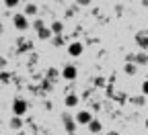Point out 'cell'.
Wrapping results in <instances>:
<instances>
[{
	"label": "cell",
	"instance_id": "1",
	"mask_svg": "<svg viewBox=\"0 0 148 135\" xmlns=\"http://www.w3.org/2000/svg\"><path fill=\"white\" fill-rule=\"evenodd\" d=\"M12 25H14L16 31H27L29 29V18L25 16V12H16L12 16Z\"/></svg>",
	"mask_w": 148,
	"mask_h": 135
},
{
	"label": "cell",
	"instance_id": "2",
	"mask_svg": "<svg viewBox=\"0 0 148 135\" xmlns=\"http://www.w3.org/2000/svg\"><path fill=\"white\" fill-rule=\"evenodd\" d=\"M27 109H29V104L25 102V98H16L14 102H12V113H14V117H25V113H27Z\"/></svg>",
	"mask_w": 148,
	"mask_h": 135
},
{
	"label": "cell",
	"instance_id": "3",
	"mask_svg": "<svg viewBox=\"0 0 148 135\" xmlns=\"http://www.w3.org/2000/svg\"><path fill=\"white\" fill-rule=\"evenodd\" d=\"M82 51H84V47H82V43H80V41H72V43L68 45V55H72V57L82 55Z\"/></svg>",
	"mask_w": 148,
	"mask_h": 135
},
{
	"label": "cell",
	"instance_id": "4",
	"mask_svg": "<svg viewBox=\"0 0 148 135\" xmlns=\"http://www.w3.org/2000/svg\"><path fill=\"white\" fill-rule=\"evenodd\" d=\"M92 121V117H90V111H80L78 115H76V123L78 125H86L88 127V123Z\"/></svg>",
	"mask_w": 148,
	"mask_h": 135
},
{
	"label": "cell",
	"instance_id": "5",
	"mask_svg": "<svg viewBox=\"0 0 148 135\" xmlns=\"http://www.w3.org/2000/svg\"><path fill=\"white\" fill-rule=\"evenodd\" d=\"M76 76H78V72H76V68H74L72 64L66 66V68L62 70V78H64V80H74Z\"/></svg>",
	"mask_w": 148,
	"mask_h": 135
},
{
	"label": "cell",
	"instance_id": "6",
	"mask_svg": "<svg viewBox=\"0 0 148 135\" xmlns=\"http://www.w3.org/2000/svg\"><path fill=\"white\" fill-rule=\"evenodd\" d=\"M64 102H66L68 109H72V107H76V104H78V96H76V94H68Z\"/></svg>",
	"mask_w": 148,
	"mask_h": 135
},
{
	"label": "cell",
	"instance_id": "7",
	"mask_svg": "<svg viewBox=\"0 0 148 135\" xmlns=\"http://www.w3.org/2000/svg\"><path fill=\"white\" fill-rule=\"evenodd\" d=\"M10 127H12L14 131H21V129H23V119H21V117H12V119H10Z\"/></svg>",
	"mask_w": 148,
	"mask_h": 135
},
{
	"label": "cell",
	"instance_id": "8",
	"mask_svg": "<svg viewBox=\"0 0 148 135\" xmlns=\"http://www.w3.org/2000/svg\"><path fill=\"white\" fill-rule=\"evenodd\" d=\"M101 129H103V125H101L99 121H95V119H92V121L88 123V131H90V133H99Z\"/></svg>",
	"mask_w": 148,
	"mask_h": 135
},
{
	"label": "cell",
	"instance_id": "9",
	"mask_svg": "<svg viewBox=\"0 0 148 135\" xmlns=\"http://www.w3.org/2000/svg\"><path fill=\"white\" fill-rule=\"evenodd\" d=\"M33 14H37V4H33V2L25 4V16H33Z\"/></svg>",
	"mask_w": 148,
	"mask_h": 135
},
{
	"label": "cell",
	"instance_id": "10",
	"mask_svg": "<svg viewBox=\"0 0 148 135\" xmlns=\"http://www.w3.org/2000/svg\"><path fill=\"white\" fill-rule=\"evenodd\" d=\"M37 37H39V39H49V37H51V29H47V27L39 29V31H37Z\"/></svg>",
	"mask_w": 148,
	"mask_h": 135
},
{
	"label": "cell",
	"instance_id": "11",
	"mask_svg": "<svg viewBox=\"0 0 148 135\" xmlns=\"http://www.w3.org/2000/svg\"><path fill=\"white\" fill-rule=\"evenodd\" d=\"M62 31H64V23H62V21H56V23H51V33L60 35Z\"/></svg>",
	"mask_w": 148,
	"mask_h": 135
},
{
	"label": "cell",
	"instance_id": "12",
	"mask_svg": "<svg viewBox=\"0 0 148 135\" xmlns=\"http://www.w3.org/2000/svg\"><path fill=\"white\" fill-rule=\"evenodd\" d=\"M138 43H140V47L146 49V47H148V37H144V35L140 37V35H138Z\"/></svg>",
	"mask_w": 148,
	"mask_h": 135
},
{
	"label": "cell",
	"instance_id": "13",
	"mask_svg": "<svg viewBox=\"0 0 148 135\" xmlns=\"http://www.w3.org/2000/svg\"><path fill=\"white\" fill-rule=\"evenodd\" d=\"M4 4H6V8H14V6H16L18 2H16V0H6Z\"/></svg>",
	"mask_w": 148,
	"mask_h": 135
},
{
	"label": "cell",
	"instance_id": "14",
	"mask_svg": "<svg viewBox=\"0 0 148 135\" xmlns=\"http://www.w3.org/2000/svg\"><path fill=\"white\" fill-rule=\"evenodd\" d=\"M125 72H127V74H134V72H136V66H134V64H127V66H125Z\"/></svg>",
	"mask_w": 148,
	"mask_h": 135
},
{
	"label": "cell",
	"instance_id": "15",
	"mask_svg": "<svg viewBox=\"0 0 148 135\" xmlns=\"http://www.w3.org/2000/svg\"><path fill=\"white\" fill-rule=\"evenodd\" d=\"M142 94H148V80L142 82Z\"/></svg>",
	"mask_w": 148,
	"mask_h": 135
},
{
	"label": "cell",
	"instance_id": "16",
	"mask_svg": "<svg viewBox=\"0 0 148 135\" xmlns=\"http://www.w3.org/2000/svg\"><path fill=\"white\" fill-rule=\"evenodd\" d=\"M136 64H140V66H142V64H146V55H144V53H142V55H138V62H136Z\"/></svg>",
	"mask_w": 148,
	"mask_h": 135
},
{
	"label": "cell",
	"instance_id": "17",
	"mask_svg": "<svg viewBox=\"0 0 148 135\" xmlns=\"http://www.w3.org/2000/svg\"><path fill=\"white\" fill-rule=\"evenodd\" d=\"M144 127H146V129H148V119H146V121H144Z\"/></svg>",
	"mask_w": 148,
	"mask_h": 135
},
{
	"label": "cell",
	"instance_id": "18",
	"mask_svg": "<svg viewBox=\"0 0 148 135\" xmlns=\"http://www.w3.org/2000/svg\"><path fill=\"white\" fill-rule=\"evenodd\" d=\"M2 66H4V60H0V68H2Z\"/></svg>",
	"mask_w": 148,
	"mask_h": 135
},
{
	"label": "cell",
	"instance_id": "19",
	"mask_svg": "<svg viewBox=\"0 0 148 135\" xmlns=\"http://www.w3.org/2000/svg\"><path fill=\"white\" fill-rule=\"evenodd\" d=\"M16 135H25V131H18V133H16Z\"/></svg>",
	"mask_w": 148,
	"mask_h": 135
}]
</instances>
